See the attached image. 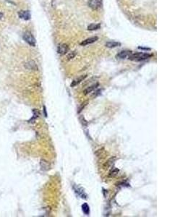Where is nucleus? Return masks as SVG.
Returning a JSON list of instances; mask_svg holds the SVG:
<instances>
[{
  "label": "nucleus",
  "instance_id": "2eb2a0df",
  "mask_svg": "<svg viewBox=\"0 0 193 217\" xmlns=\"http://www.w3.org/2000/svg\"><path fill=\"white\" fill-rule=\"evenodd\" d=\"M119 169H113L112 171H111L110 173H109V177H114L116 174H118Z\"/></svg>",
  "mask_w": 193,
  "mask_h": 217
},
{
  "label": "nucleus",
  "instance_id": "20e7f679",
  "mask_svg": "<svg viewBox=\"0 0 193 217\" xmlns=\"http://www.w3.org/2000/svg\"><path fill=\"white\" fill-rule=\"evenodd\" d=\"M19 17L24 20H29L30 19V13L28 10H21L18 12Z\"/></svg>",
  "mask_w": 193,
  "mask_h": 217
},
{
  "label": "nucleus",
  "instance_id": "7ed1b4c3",
  "mask_svg": "<svg viewBox=\"0 0 193 217\" xmlns=\"http://www.w3.org/2000/svg\"><path fill=\"white\" fill-rule=\"evenodd\" d=\"M88 5L93 9H98L102 6V0H89Z\"/></svg>",
  "mask_w": 193,
  "mask_h": 217
},
{
  "label": "nucleus",
  "instance_id": "ddd939ff",
  "mask_svg": "<svg viewBox=\"0 0 193 217\" xmlns=\"http://www.w3.org/2000/svg\"><path fill=\"white\" fill-rule=\"evenodd\" d=\"M41 169L43 170H48V169H49L50 167L49 163L47 161H44V160H41Z\"/></svg>",
  "mask_w": 193,
  "mask_h": 217
},
{
  "label": "nucleus",
  "instance_id": "f03ea898",
  "mask_svg": "<svg viewBox=\"0 0 193 217\" xmlns=\"http://www.w3.org/2000/svg\"><path fill=\"white\" fill-rule=\"evenodd\" d=\"M22 38H23L24 41H25L26 43H28L29 45L31 46H36V39L30 33H25Z\"/></svg>",
  "mask_w": 193,
  "mask_h": 217
},
{
  "label": "nucleus",
  "instance_id": "a211bd4d",
  "mask_svg": "<svg viewBox=\"0 0 193 217\" xmlns=\"http://www.w3.org/2000/svg\"><path fill=\"white\" fill-rule=\"evenodd\" d=\"M2 17H3V13L0 12V20L2 18Z\"/></svg>",
  "mask_w": 193,
  "mask_h": 217
},
{
  "label": "nucleus",
  "instance_id": "6e6552de",
  "mask_svg": "<svg viewBox=\"0 0 193 217\" xmlns=\"http://www.w3.org/2000/svg\"><path fill=\"white\" fill-rule=\"evenodd\" d=\"M132 52L131 51H122L121 52H119L118 54L117 55V58L119 59H126V58H128L129 56L132 54Z\"/></svg>",
  "mask_w": 193,
  "mask_h": 217
},
{
  "label": "nucleus",
  "instance_id": "f257e3e1",
  "mask_svg": "<svg viewBox=\"0 0 193 217\" xmlns=\"http://www.w3.org/2000/svg\"><path fill=\"white\" fill-rule=\"evenodd\" d=\"M152 56H153V54H150L147 53H143V52H135V53L132 52V54L129 56L128 59L130 60H132V61L138 62L147 60V59L151 57Z\"/></svg>",
  "mask_w": 193,
  "mask_h": 217
},
{
  "label": "nucleus",
  "instance_id": "f8f14e48",
  "mask_svg": "<svg viewBox=\"0 0 193 217\" xmlns=\"http://www.w3.org/2000/svg\"><path fill=\"white\" fill-rule=\"evenodd\" d=\"M101 28V24L100 23H92L91 25H89L88 26V30H98Z\"/></svg>",
  "mask_w": 193,
  "mask_h": 217
},
{
  "label": "nucleus",
  "instance_id": "4468645a",
  "mask_svg": "<svg viewBox=\"0 0 193 217\" xmlns=\"http://www.w3.org/2000/svg\"><path fill=\"white\" fill-rule=\"evenodd\" d=\"M82 210L86 215H88L90 213V207L87 203H84V204L82 205Z\"/></svg>",
  "mask_w": 193,
  "mask_h": 217
},
{
  "label": "nucleus",
  "instance_id": "423d86ee",
  "mask_svg": "<svg viewBox=\"0 0 193 217\" xmlns=\"http://www.w3.org/2000/svg\"><path fill=\"white\" fill-rule=\"evenodd\" d=\"M98 39H99V38H98L97 36L91 37V38H88L87 39H86V40L83 41H82L81 43V46H86V45H88V44H91L94 43V42H96V41H98Z\"/></svg>",
  "mask_w": 193,
  "mask_h": 217
},
{
  "label": "nucleus",
  "instance_id": "9d476101",
  "mask_svg": "<svg viewBox=\"0 0 193 217\" xmlns=\"http://www.w3.org/2000/svg\"><path fill=\"white\" fill-rule=\"evenodd\" d=\"M98 86H99V83H96V84L93 85V86L87 88V89L84 91V94L85 95H87V94H90V93H91L92 91H94V90L98 87Z\"/></svg>",
  "mask_w": 193,
  "mask_h": 217
},
{
  "label": "nucleus",
  "instance_id": "1a4fd4ad",
  "mask_svg": "<svg viewBox=\"0 0 193 217\" xmlns=\"http://www.w3.org/2000/svg\"><path fill=\"white\" fill-rule=\"evenodd\" d=\"M25 67L27 68V69L33 70H38L36 64L35 62L33 61H30L26 63Z\"/></svg>",
  "mask_w": 193,
  "mask_h": 217
},
{
  "label": "nucleus",
  "instance_id": "f3484780",
  "mask_svg": "<svg viewBox=\"0 0 193 217\" xmlns=\"http://www.w3.org/2000/svg\"><path fill=\"white\" fill-rule=\"evenodd\" d=\"M138 49H143V50H150V48H146V47H142V46H139Z\"/></svg>",
  "mask_w": 193,
  "mask_h": 217
},
{
  "label": "nucleus",
  "instance_id": "39448f33",
  "mask_svg": "<svg viewBox=\"0 0 193 217\" xmlns=\"http://www.w3.org/2000/svg\"><path fill=\"white\" fill-rule=\"evenodd\" d=\"M69 51V46L67 44H61L58 46V49H57V52H58L59 54L64 55L67 53Z\"/></svg>",
  "mask_w": 193,
  "mask_h": 217
},
{
  "label": "nucleus",
  "instance_id": "dca6fc26",
  "mask_svg": "<svg viewBox=\"0 0 193 217\" xmlns=\"http://www.w3.org/2000/svg\"><path fill=\"white\" fill-rule=\"evenodd\" d=\"M75 55H76V54H75V52H72V53H70V54H69L67 56V60H71V59L74 58L75 57Z\"/></svg>",
  "mask_w": 193,
  "mask_h": 217
},
{
  "label": "nucleus",
  "instance_id": "9b49d317",
  "mask_svg": "<svg viewBox=\"0 0 193 217\" xmlns=\"http://www.w3.org/2000/svg\"><path fill=\"white\" fill-rule=\"evenodd\" d=\"M105 46L108 48H115V47L120 46L121 44L116 41H109L106 44Z\"/></svg>",
  "mask_w": 193,
  "mask_h": 217
},
{
  "label": "nucleus",
  "instance_id": "0eeeda50",
  "mask_svg": "<svg viewBox=\"0 0 193 217\" xmlns=\"http://www.w3.org/2000/svg\"><path fill=\"white\" fill-rule=\"evenodd\" d=\"M86 78H87V75H81V76L78 77V78L75 79L74 81L72 82L71 87H75V86H76L77 85H78L79 83H81L82 81H84Z\"/></svg>",
  "mask_w": 193,
  "mask_h": 217
}]
</instances>
